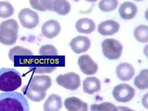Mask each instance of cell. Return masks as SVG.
I'll use <instances>...</instances> for the list:
<instances>
[{"label":"cell","mask_w":148,"mask_h":111,"mask_svg":"<svg viewBox=\"0 0 148 111\" xmlns=\"http://www.w3.org/2000/svg\"><path fill=\"white\" fill-rule=\"evenodd\" d=\"M29 104L23 94L18 92L0 93V111H29Z\"/></svg>","instance_id":"1"},{"label":"cell","mask_w":148,"mask_h":111,"mask_svg":"<svg viewBox=\"0 0 148 111\" xmlns=\"http://www.w3.org/2000/svg\"><path fill=\"white\" fill-rule=\"evenodd\" d=\"M22 85L19 72L12 68L0 69V91L13 92Z\"/></svg>","instance_id":"2"},{"label":"cell","mask_w":148,"mask_h":111,"mask_svg":"<svg viewBox=\"0 0 148 111\" xmlns=\"http://www.w3.org/2000/svg\"><path fill=\"white\" fill-rule=\"evenodd\" d=\"M18 25L15 19H9L0 24V42L11 46L17 40Z\"/></svg>","instance_id":"3"},{"label":"cell","mask_w":148,"mask_h":111,"mask_svg":"<svg viewBox=\"0 0 148 111\" xmlns=\"http://www.w3.org/2000/svg\"><path fill=\"white\" fill-rule=\"evenodd\" d=\"M123 46L119 40L107 38L102 42V50L106 58L110 60L119 59L121 56Z\"/></svg>","instance_id":"4"},{"label":"cell","mask_w":148,"mask_h":111,"mask_svg":"<svg viewBox=\"0 0 148 111\" xmlns=\"http://www.w3.org/2000/svg\"><path fill=\"white\" fill-rule=\"evenodd\" d=\"M56 81L60 86L71 91L77 90L81 85L79 75L74 72H69L60 75L56 77Z\"/></svg>","instance_id":"5"},{"label":"cell","mask_w":148,"mask_h":111,"mask_svg":"<svg viewBox=\"0 0 148 111\" xmlns=\"http://www.w3.org/2000/svg\"><path fill=\"white\" fill-rule=\"evenodd\" d=\"M112 95L119 103H127L135 96V89L126 83H122L114 87Z\"/></svg>","instance_id":"6"},{"label":"cell","mask_w":148,"mask_h":111,"mask_svg":"<svg viewBox=\"0 0 148 111\" xmlns=\"http://www.w3.org/2000/svg\"><path fill=\"white\" fill-rule=\"evenodd\" d=\"M18 19L24 28L32 29L35 28L39 23V17L36 12L31 9H23L18 13Z\"/></svg>","instance_id":"7"},{"label":"cell","mask_w":148,"mask_h":111,"mask_svg":"<svg viewBox=\"0 0 148 111\" xmlns=\"http://www.w3.org/2000/svg\"><path fill=\"white\" fill-rule=\"evenodd\" d=\"M52 85V79L48 75L34 76L29 83V87L38 92H46Z\"/></svg>","instance_id":"8"},{"label":"cell","mask_w":148,"mask_h":111,"mask_svg":"<svg viewBox=\"0 0 148 111\" xmlns=\"http://www.w3.org/2000/svg\"><path fill=\"white\" fill-rule=\"evenodd\" d=\"M78 66L85 75H93L98 70V66L89 55H83L78 58Z\"/></svg>","instance_id":"9"},{"label":"cell","mask_w":148,"mask_h":111,"mask_svg":"<svg viewBox=\"0 0 148 111\" xmlns=\"http://www.w3.org/2000/svg\"><path fill=\"white\" fill-rule=\"evenodd\" d=\"M69 46L74 53L78 54L87 52L89 49L91 41L87 36H77L71 40Z\"/></svg>","instance_id":"10"},{"label":"cell","mask_w":148,"mask_h":111,"mask_svg":"<svg viewBox=\"0 0 148 111\" xmlns=\"http://www.w3.org/2000/svg\"><path fill=\"white\" fill-rule=\"evenodd\" d=\"M61 27L60 23L56 20L51 19L45 22L41 28L42 33L48 38H54L58 35Z\"/></svg>","instance_id":"11"},{"label":"cell","mask_w":148,"mask_h":111,"mask_svg":"<svg viewBox=\"0 0 148 111\" xmlns=\"http://www.w3.org/2000/svg\"><path fill=\"white\" fill-rule=\"evenodd\" d=\"M48 10L54 11L60 15H66L70 12V3L66 0H49Z\"/></svg>","instance_id":"12"},{"label":"cell","mask_w":148,"mask_h":111,"mask_svg":"<svg viewBox=\"0 0 148 111\" xmlns=\"http://www.w3.org/2000/svg\"><path fill=\"white\" fill-rule=\"evenodd\" d=\"M116 73L120 80L122 82H127L132 79L135 74V70L131 64L122 63L116 67Z\"/></svg>","instance_id":"13"},{"label":"cell","mask_w":148,"mask_h":111,"mask_svg":"<svg viewBox=\"0 0 148 111\" xmlns=\"http://www.w3.org/2000/svg\"><path fill=\"white\" fill-rule=\"evenodd\" d=\"M119 12L120 17L125 20L132 19L138 12V8L135 3L130 1H126L120 6Z\"/></svg>","instance_id":"14"},{"label":"cell","mask_w":148,"mask_h":111,"mask_svg":"<svg viewBox=\"0 0 148 111\" xmlns=\"http://www.w3.org/2000/svg\"><path fill=\"white\" fill-rule=\"evenodd\" d=\"M120 25L113 20H107L101 23L98 26V32L103 36H111L119 31Z\"/></svg>","instance_id":"15"},{"label":"cell","mask_w":148,"mask_h":111,"mask_svg":"<svg viewBox=\"0 0 148 111\" xmlns=\"http://www.w3.org/2000/svg\"><path fill=\"white\" fill-rule=\"evenodd\" d=\"M64 106L68 111H88L87 103L75 97L67 98Z\"/></svg>","instance_id":"16"},{"label":"cell","mask_w":148,"mask_h":111,"mask_svg":"<svg viewBox=\"0 0 148 111\" xmlns=\"http://www.w3.org/2000/svg\"><path fill=\"white\" fill-rule=\"evenodd\" d=\"M75 28L79 33L91 34L95 29V23L91 18H82L76 22Z\"/></svg>","instance_id":"17"},{"label":"cell","mask_w":148,"mask_h":111,"mask_svg":"<svg viewBox=\"0 0 148 111\" xmlns=\"http://www.w3.org/2000/svg\"><path fill=\"white\" fill-rule=\"evenodd\" d=\"M101 82L95 77H87L83 82V89L85 92L92 95L101 90Z\"/></svg>","instance_id":"18"},{"label":"cell","mask_w":148,"mask_h":111,"mask_svg":"<svg viewBox=\"0 0 148 111\" xmlns=\"http://www.w3.org/2000/svg\"><path fill=\"white\" fill-rule=\"evenodd\" d=\"M62 105L61 97L58 95L52 94L44 104V111H60Z\"/></svg>","instance_id":"19"},{"label":"cell","mask_w":148,"mask_h":111,"mask_svg":"<svg viewBox=\"0 0 148 111\" xmlns=\"http://www.w3.org/2000/svg\"><path fill=\"white\" fill-rule=\"evenodd\" d=\"M22 91L27 98L33 102H40L42 101L46 97V92H38L32 89L31 88L29 87V85H25L23 87Z\"/></svg>","instance_id":"20"},{"label":"cell","mask_w":148,"mask_h":111,"mask_svg":"<svg viewBox=\"0 0 148 111\" xmlns=\"http://www.w3.org/2000/svg\"><path fill=\"white\" fill-rule=\"evenodd\" d=\"M32 55H33V53L31 50L18 46L12 48L9 51V58L12 62H13L15 57L18 56H31Z\"/></svg>","instance_id":"21"},{"label":"cell","mask_w":148,"mask_h":111,"mask_svg":"<svg viewBox=\"0 0 148 111\" xmlns=\"http://www.w3.org/2000/svg\"><path fill=\"white\" fill-rule=\"evenodd\" d=\"M51 63L48 62H38L36 63L33 64V66L31 68V69L34 70L35 72L38 73H51L54 71L56 66H48V64H50Z\"/></svg>","instance_id":"22"},{"label":"cell","mask_w":148,"mask_h":111,"mask_svg":"<svg viewBox=\"0 0 148 111\" xmlns=\"http://www.w3.org/2000/svg\"><path fill=\"white\" fill-rule=\"evenodd\" d=\"M134 85L141 90L147 89V69H145L140 71L134 79Z\"/></svg>","instance_id":"23"},{"label":"cell","mask_w":148,"mask_h":111,"mask_svg":"<svg viewBox=\"0 0 148 111\" xmlns=\"http://www.w3.org/2000/svg\"><path fill=\"white\" fill-rule=\"evenodd\" d=\"M134 35L135 38L140 42L145 43L147 42V25H140L134 29Z\"/></svg>","instance_id":"24"},{"label":"cell","mask_w":148,"mask_h":111,"mask_svg":"<svg viewBox=\"0 0 148 111\" xmlns=\"http://www.w3.org/2000/svg\"><path fill=\"white\" fill-rule=\"evenodd\" d=\"M118 5L117 0H103L99 3V8L103 12H110L117 8Z\"/></svg>","instance_id":"25"},{"label":"cell","mask_w":148,"mask_h":111,"mask_svg":"<svg viewBox=\"0 0 148 111\" xmlns=\"http://www.w3.org/2000/svg\"><path fill=\"white\" fill-rule=\"evenodd\" d=\"M14 8L12 5L8 1L0 2V17L8 18L13 15Z\"/></svg>","instance_id":"26"},{"label":"cell","mask_w":148,"mask_h":111,"mask_svg":"<svg viewBox=\"0 0 148 111\" xmlns=\"http://www.w3.org/2000/svg\"><path fill=\"white\" fill-rule=\"evenodd\" d=\"M116 106L109 102L93 104L91 106V111H116Z\"/></svg>","instance_id":"27"},{"label":"cell","mask_w":148,"mask_h":111,"mask_svg":"<svg viewBox=\"0 0 148 111\" xmlns=\"http://www.w3.org/2000/svg\"><path fill=\"white\" fill-rule=\"evenodd\" d=\"M39 54L41 56H57L58 55V52L55 46L51 45H47L42 46L40 48Z\"/></svg>","instance_id":"28"},{"label":"cell","mask_w":148,"mask_h":111,"mask_svg":"<svg viewBox=\"0 0 148 111\" xmlns=\"http://www.w3.org/2000/svg\"><path fill=\"white\" fill-rule=\"evenodd\" d=\"M32 8L40 11L48 10L49 0H31L29 1Z\"/></svg>","instance_id":"29"},{"label":"cell","mask_w":148,"mask_h":111,"mask_svg":"<svg viewBox=\"0 0 148 111\" xmlns=\"http://www.w3.org/2000/svg\"><path fill=\"white\" fill-rule=\"evenodd\" d=\"M116 111H135L126 106H118Z\"/></svg>","instance_id":"30"},{"label":"cell","mask_w":148,"mask_h":111,"mask_svg":"<svg viewBox=\"0 0 148 111\" xmlns=\"http://www.w3.org/2000/svg\"><path fill=\"white\" fill-rule=\"evenodd\" d=\"M147 94H145V95L143 97L142 99V104L143 106H145V108H147Z\"/></svg>","instance_id":"31"}]
</instances>
